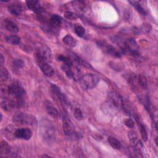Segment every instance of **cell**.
Segmentation results:
<instances>
[{
    "label": "cell",
    "instance_id": "cell-1",
    "mask_svg": "<svg viewBox=\"0 0 158 158\" xmlns=\"http://www.w3.org/2000/svg\"><path fill=\"white\" fill-rule=\"evenodd\" d=\"M7 93L15 103L16 107H22L25 102L26 93L24 88L18 83L10 84L7 88Z\"/></svg>",
    "mask_w": 158,
    "mask_h": 158
},
{
    "label": "cell",
    "instance_id": "cell-2",
    "mask_svg": "<svg viewBox=\"0 0 158 158\" xmlns=\"http://www.w3.org/2000/svg\"><path fill=\"white\" fill-rule=\"evenodd\" d=\"M12 122L16 124L35 127L37 125V120L31 114L23 112H18L12 116Z\"/></svg>",
    "mask_w": 158,
    "mask_h": 158
},
{
    "label": "cell",
    "instance_id": "cell-3",
    "mask_svg": "<svg viewBox=\"0 0 158 158\" xmlns=\"http://www.w3.org/2000/svg\"><path fill=\"white\" fill-rule=\"evenodd\" d=\"M99 81V77L93 73H86L79 79L80 85L84 89H89L94 88Z\"/></svg>",
    "mask_w": 158,
    "mask_h": 158
},
{
    "label": "cell",
    "instance_id": "cell-4",
    "mask_svg": "<svg viewBox=\"0 0 158 158\" xmlns=\"http://www.w3.org/2000/svg\"><path fill=\"white\" fill-rule=\"evenodd\" d=\"M41 134L44 139L51 140L55 137V127L49 120L44 119L41 123Z\"/></svg>",
    "mask_w": 158,
    "mask_h": 158
},
{
    "label": "cell",
    "instance_id": "cell-5",
    "mask_svg": "<svg viewBox=\"0 0 158 158\" xmlns=\"http://www.w3.org/2000/svg\"><path fill=\"white\" fill-rule=\"evenodd\" d=\"M35 58L38 64L43 62H49L52 59V52L48 46H41L36 50Z\"/></svg>",
    "mask_w": 158,
    "mask_h": 158
},
{
    "label": "cell",
    "instance_id": "cell-6",
    "mask_svg": "<svg viewBox=\"0 0 158 158\" xmlns=\"http://www.w3.org/2000/svg\"><path fill=\"white\" fill-rule=\"evenodd\" d=\"M62 70L65 72L67 77L69 78L77 80L80 78V69L73 64H63L61 66Z\"/></svg>",
    "mask_w": 158,
    "mask_h": 158
},
{
    "label": "cell",
    "instance_id": "cell-7",
    "mask_svg": "<svg viewBox=\"0 0 158 158\" xmlns=\"http://www.w3.org/2000/svg\"><path fill=\"white\" fill-rule=\"evenodd\" d=\"M51 95L54 101L60 106H64L67 103V99L64 94L60 91L59 88L55 85H51L50 88Z\"/></svg>",
    "mask_w": 158,
    "mask_h": 158
},
{
    "label": "cell",
    "instance_id": "cell-8",
    "mask_svg": "<svg viewBox=\"0 0 158 158\" xmlns=\"http://www.w3.org/2000/svg\"><path fill=\"white\" fill-rule=\"evenodd\" d=\"M99 47L106 54L114 57L119 58L121 57V54L119 52V51L116 49L114 46L112 45L108 44L105 41H100L98 43Z\"/></svg>",
    "mask_w": 158,
    "mask_h": 158
},
{
    "label": "cell",
    "instance_id": "cell-9",
    "mask_svg": "<svg viewBox=\"0 0 158 158\" xmlns=\"http://www.w3.org/2000/svg\"><path fill=\"white\" fill-rule=\"evenodd\" d=\"M108 104L110 106L115 108L122 107L123 101L120 96L115 91H111L108 94Z\"/></svg>",
    "mask_w": 158,
    "mask_h": 158
},
{
    "label": "cell",
    "instance_id": "cell-10",
    "mask_svg": "<svg viewBox=\"0 0 158 158\" xmlns=\"http://www.w3.org/2000/svg\"><path fill=\"white\" fill-rule=\"evenodd\" d=\"M122 47L125 51L129 53L132 54H138V46L133 38H129L123 41Z\"/></svg>",
    "mask_w": 158,
    "mask_h": 158
},
{
    "label": "cell",
    "instance_id": "cell-11",
    "mask_svg": "<svg viewBox=\"0 0 158 158\" xmlns=\"http://www.w3.org/2000/svg\"><path fill=\"white\" fill-rule=\"evenodd\" d=\"M128 138L130 141V144L133 151L136 153H139L143 149V144L138 139L136 133L133 131H130L128 133Z\"/></svg>",
    "mask_w": 158,
    "mask_h": 158
},
{
    "label": "cell",
    "instance_id": "cell-12",
    "mask_svg": "<svg viewBox=\"0 0 158 158\" xmlns=\"http://www.w3.org/2000/svg\"><path fill=\"white\" fill-rule=\"evenodd\" d=\"M14 136L19 139L28 140L32 136V131L28 128H19L15 130Z\"/></svg>",
    "mask_w": 158,
    "mask_h": 158
},
{
    "label": "cell",
    "instance_id": "cell-13",
    "mask_svg": "<svg viewBox=\"0 0 158 158\" xmlns=\"http://www.w3.org/2000/svg\"><path fill=\"white\" fill-rule=\"evenodd\" d=\"M0 152L1 156H7L10 157H19L15 151L5 141H2L0 144Z\"/></svg>",
    "mask_w": 158,
    "mask_h": 158
},
{
    "label": "cell",
    "instance_id": "cell-14",
    "mask_svg": "<svg viewBox=\"0 0 158 158\" xmlns=\"http://www.w3.org/2000/svg\"><path fill=\"white\" fill-rule=\"evenodd\" d=\"M62 128L64 133L67 136H72L75 133V128L72 122L69 118H64L62 122Z\"/></svg>",
    "mask_w": 158,
    "mask_h": 158
},
{
    "label": "cell",
    "instance_id": "cell-15",
    "mask_svg": "<svg viewBox=\"0 0 158 158\" xmlns=\"http://www.w3.org/2000/svg\"><path fill=\"white\" fill-rule=\"evenodd\" d=\"M1 106L2 109L7 112L12 111L16 107V105L14 100H12L10 98H7V96H4V98L2 99L1 102Z\"/></svg>",
    "mask_w": 158,
    "mask_h": 158
},
{
    "label": "cell",
    "instance_id": "cell-16",
    "mask_svg": "<svg viewBox=\"0 0 158 158\" xmlns=\"http://www.w3.org/2000/svg\"><path fill=\"white\" fill-rule=\"evenodd\" d=\"M48 26L53 29L59 28L62 25V19L57 14L51 15L46 22Z\"/></svg>",
    "mask_w": 158,
    "mask_h": 158
},
{
    "label": "cell",
    "instance_id": "cell-17",
    "mask_svg": "<svg viewBox=\"0 0 158 158\" xmlns=\"http://www.w3.org/2000/svg\"><path fill=\"white\" fill-rule=\"evenodd\" d=\"M42 72L47 77H51L54 75V70L53 67L49 64V62H43L38 64Z\"/></svg>",
    "mask_w": 158,
    "mask_h": 158
},
{
    "label": "cell",
    "instance_id": "cell-18",
    "mask_svg": "<svg viewBox=\"0 0 158 158\" xmlns=\"http://www.w3.org/2000/svg\"><path fill=\"white\" fill-rule=\"evenodd\" d=\"M26 4H27V7L30 10L37 13L38 14L43 12L42 7L40 5V3L38 1L29 0V1H27L26 2Z\"/></svg>",
    "mask_w": 158,
    "mask_h": 158
},
{
    "label": "cell",
    "instance_id": "cell-19",
    "mask_svg": "<svg viewBox=\"0 0 158 158\" xmlns=\"http://www.w3.org/2000/svg\"><path fill=\"white\" fill-rule=\"evenodd\" d=\"M8 10L11 14L15 16H19L22 14V7L20 4L18 2H14L9 6Z\"/></svg>",
    "mask_w": 158,
    "mask_h": 158
},
{
    "label": "cell",
    "instance_id": "cell-20",
    "mask_svg": "<svg viewBox=\"0 0 158 158\" xmlns=\"http://www.w3.org/2000/svg\"><path fill=\"white\" fill-rule=\"evenodd\" d=\"M4 27L6 29L12 33H17L19 30V28L17 24L11 20H5L4 21Z\"/></svg>",
    "mask_w": 158,
    "mask_h": 158
},
{
    "label": "cell",
    "instance_id": "cell-21",
    "mask_svg": "<svg viewBox=\"0 0 158 158\" xmlns=\"http://www.w3.org/2000/svg\"><path fill=\"white\" fill-rule=\"evenodd\" d=\"M46 110L47 113L52 117L53 118H57L59 115V112L50 103L48 102V104H46L45 105Z\"/></svg>",
    "mask_w": 158,
    "mask_h": 158
},
{
    "label": "cell",
    "instance_id": "cell-22",
    "mask_svg": "<svg viewBox=\"0 0 158 158\" xmlns=\"http://www.w3.org/2000/svg\"><path fill=\"white\" fill-rule=\"evenodd\" d=\"M63 43L70 48H74L77 44V41L70 35H65L62 39Z\"/></svg>",
    "mask_w": 158,
    "mask_h": 158
},
{
    "label": "cell",
    "instance_id": "cell-23",
    "mask_svg": "<svg viewBox=\"0 0 158 158\" xmlns=\"http://www.w3.org/2000/svg\"><path fill=\"white\" fill-rule=\"evenodd\" d=\"M130 2L135 7V9L141 14L146 15L147 11L144 6L141 4V1H130Z\"/></svg>",
    "mask_w": 158,
    "mask_h": 158
},
{
    "label": "cell",
    "instance_id": "cell-24",
    "mask_svg": "<svg viewBox=\"0 0 158 158\" xmlns=\"http://www.w3.org/2000/svg\"><path fill=\"white\" fill-rule=\"evenodd\" d=\"M6 41L10 44L13 45H17L19 44L20 42V38L16 35H9L6 37Z\"/></svg>",
    "mask_w": 158,
    "mask_h": 158
},
{
    "label": "cell",
    "instance_id": "cell-25",
    "mask_svg": "<svg viewBox=\"0 0 158 158\" xmlns=\"http://www.w3.org/2000/svg\"><path fill=\"white\" fill-rule=\"evenodd\" d=\"M107 141L109 144L115 149H119L121 147L120 142L117 139L115 138L112 136H109L107 138Z\"/></svg>",
    "mask_w": 158,
    "mask_h": 158
},
{
    "label": "cell",
    "instance_id": "cell-26",
    "mask_svg": "<svg viewBox=\"0 0 158 158\" xmlns=\"http://www.w3.org/2000/svg\"><path fill=\"white\" fill-rule=\"evenodd\" d=\"M138 83H139V86L143 89L146 88L148 85V81L146 77L143 75H139L138 77Z\"/></svg>",
    "mask_w": 158,
    "mask_h": 158
},
{
    "label": "cell",
    "instance_id": "cell-27",
    "mask_svg": "<svg viewBox=\"0 0 158 158\" xmlns=\"http://www.w3.org/2000/svg\"><path fill=\"white\" fill-rule=\"evenodd\" d=\"M137 122H138V124H139V131H140V133H141V136L143 139L144 141H146L148 139V134H147L146 128L144 126V125L142 124L140 122H138L137 120Z\"/></svg>",
    "mask_w": 158,
    "mask_h": 158
},
{
    "label": "cell",
    "instance_id": "cell-28",
    "mask_svg": "<svg viewBox=\"0 0 158 158\" xmlns=\"http://www.w3.org/2000/svg\"><path fill=\"white\" fill-rule=\"evenodd\" d=\"M12 65L14 68H17L18 69H22L25 65V62L23 60L20 59H15L12 62Z\"/></svg>",
    "mask_w": 158,
    "mask_h": 158
},
{
    "label": "cell",
    "instance_id": "cell-29",
    "mask_svg": "<svg viewBox=\"0 0 158 158\" xmlns=\"http://www.w3.org/2000/svg\"><path fill=\"white\" fill-rule=\"evenodd\" d=\"M73 116L77 120H81L83 118V114L81 109L78 107H75L73 111Z\"/></svg>",
    "mask_w": 158,
    "mask_h": 158
},
{
    "label": "cell",
    "instance_id": "cell-30",
    "mask_svg": "<svg viewBox=\"0 0 158 158\" xmlns=\"http://www.w3.org/2000/svg\"><path fill=\"white\" fill-rule=\"evenodd\" d=\"M58 59L60 61H62L63 62V64H73V61L72 60V59L68 57V56H65L64 55H59L58 56Z\"/></svg>",
    "mask_w": 158,
    "mask_h": 158
},
{
    "label": "cell",
    "instance_id": "cell-31",
    "mask_svg": "<svg viewBox=\"0 0 158 158\" xmlns=\"http://www.w3.org/2000/svg\"><path fill=\"white\" fill-rule=\"evenodd\" d=\"M9 77V73L5 67H1V81H6Z\"/></svg>",
    "mask_w": 158,
    "mask_h": 158
},
{
    "label": "cell",
    "instance_id": "cell-32",
    "mask_svg": "<svg viewBox=\"0 0 158 158\" xmlns=\"http://www.w3.org/2000/svg\"><path fill=\"white\" fill-rule=\"evenodd\" d=\"M64 17L65 19L71 20H75L78 19V15L71 11H66L64 12Z\"/></svg>",
    "mask_w": 158,
    "mask_h": 158
},
{
    "label": "cell",
    "instance_id": "cell-33",
    "mask_svg": "<svg viewBox=\"0 0 158 158\" xmlns=\"http://www.w3.org/2000/svg\"><path fill=\"white\" fill-rule=\"evenodd\" d=\"M75 32L78 36L82 37L85 33V30L82 26L77 25L75 27Z\"/></svg>",
    "mask_w": 158,
    "mask_h": 158
},
{
    "label": "cell",
    "instance_id": "cell-34",
    "mask_svg": "<svg viewBox=\"0 0 158 158\" xmlns=\"http://www.w3.org/2000/svg\"><path fill=\"white\" fill-rule=\"evenodd\" d=\"M124 123L125 125L128 127V128H132L134 127V122L133 120L131 119V118H126L124 121Z\"/></svg>",
    "mask_w": 158,
    "mask_h": 158
},
{
    "label": "cell",
    "instance_id": "cell-35",
    "mask_svg": "<svg viewBox=\"0 0 158 158\" xmlns=\"http://www.w3.org/2000/svg\"><path fill=\"white\" fill-rule=\"evenodd\" d=\"M0 60H1V67H2V65L4 64V58L2 56V54L0 55Z\"/></svg>",
    "mask_w": 158,
    "mask_h": 158
},
{
    "label": "cell",
    "instance_id": "cell-36",
    "mask_svg": "<svg viewBox=\"0 0 158 158\" xmlns=\"http://www.w3.org/2000/svg\"><path fill=\"white\" fill-rule=\"evenodd\" d=\"M43 157H49V156H47V155H43Z\"/></svg>",
    "mask_w": 158,
    "mask_h": 158
}]
</instances>
